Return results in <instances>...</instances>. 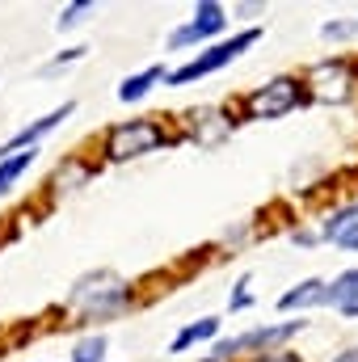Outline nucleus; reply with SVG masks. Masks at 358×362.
<instances>
[{"label": "nucleus", "mask_w": 358, "mask_h": 362, "mask_svg": "<svg viewBox=\"0 0 358 362\" xmlns=\"http://www.w3.org/2000/svg\"><path fill=\"white\" fill-rule=\"evenodd\" d=\"M131 303V286L110 270H97L76 282L72 291V308H81L85 316H118Z\"/></svg>", "instance_id": "f257e3e1"}, {"label": "nucleus", "mask_w": 358, "mask_h": 362, "mask_svg": "<svg viewBox=\"0 0 358 362\" xmlns=\"http://www.w3.org/2000/svg\"><path fill=\"white\" fill-rule=\"evenodd\" d=\"M161 144H169V135L152 118H127V122H118V127L105 131V156L110 160H135V156L156 152Z\"/></svg>", "instance_id": "f03ea898"}, {"label": "nucleus", "mask_w": 358, "mask_h": 362, "mask_svg": "<svg viewBox=\"0 0 358 362\" xmlns=\"http://www.w3.org/2000/svg\"><path fill=\"white\" fill-rule=\"evenodd\" d=\"M262 38V30H241L236 38H228V42H215V47H207L198 59H190V64H181L169 72V85L181 89V85H190V81H202V76H211V72H219V68H228L241 51H249L253 42Z\"/></svg>", "instance_id": "7ed1b4c3"}, {"label": "nucleus", "mask_w": 358, "mask_h": 362, "mask_svg": "<svg viewBox=\"0 0 358 362\" xmlns=\"http://www.w3.org/2000/svg\"><path fill=\"white\" fill-rule=\"evenodd\" d=\"M312 101L308 81H295V76H274L270 85H262L258 93H249V118H282L291 114L295 105Z\"/></svg>", "instance_id": "20e7f679"}, {"label": "nucleus", "mask_w": 358, "mask_h": 362, "mask_svg": "<svg viewBox=\"0 0 358 362\" xmlns=\"http://www.w3.org/2000/svg\"><path fill=\"white\" fill-rule=\"evenodd\" d=\"M304 329V320H287V325H266V329H249V333H241V337H228V341H219L207 362H224L232 358V354H241V350H266V346H282L287 337H295Z\"/></svg>", "instance_id": "39448f33"}, {"label": "nucleus", "mask_w": 358, "mask_h": 362, "mask_svg": "<svg viewBox=\"0 0 358 362\" xmlns=\"http://www.w3.org/2000/svg\"><path fill=\"white\" fill-rule=\"evenodd\" d=\"M224 25H228V17H224V4H215V0H202V4H194V17L169 34V47H173V51H181V47H190V42H202V38L219 34Z\"/></svg>", "instance_id": "423d86ee"}, {"label": "nucleus", "mask_w": 358, "mask_h": 362, "mask_svg": "<svg viewBox=\"0 0 358 362\" xmlns=\"http://www.w3.org/2000/svg\"><path fill=\"white\" fill-rule=\"evenodd\" d=\"M72 110H76V105H72V101H64L59 110H51V114H42L38 122H30V127H21V131H17L13 139H4V144H0V160H8V156H17L21 148L30 152V144H38V139H42L47 131H55V127H59V122H64V118H68Z\"/></svg>", "instance_id": "0eeeda50"}, {"label": "nucleus", "mask_w": 358, "mask_h": 362, "mask_svg": "<svg viewBox=\"0 0 358 362\" xmlns=\"http://www.w3.org/2000/svg\"><path fill=\"white\" fill-rule=\"evenodd\" d=\"M308 93L321 97V101H346L350 97V72L342 59L333 64H316L312 68V81H308Z\"/></svg>", "instance_id": "6e6552de"}, {"label": "nucleus", "mask_w": 358, "mask_h": 362, "mask_svg": "<svg viewBox=\"0 0 358 362\" xmlns=\"http://www.w3.org/2000/svg\"><path fill=\"white\" fill-rule=\"evenodd\" d=\"M325 303L337 308L342 316H358V270L337 274V278L329 282V299H325Z\"/></svg>", "instance_id": "1a4fd4ad"}, {"label": "nucleus", "mask_w": 358, "mask_h": 362, "mask_svg": "<svg viewBox=\"0 0 358 362\" xmlns=\"http://www.w3.org/2000/svg\"><path fill=\"white\" fill-rule=\"evenodd\" d=\"M321 236H325V240H337V245H346V249H358V202L346 206V211H337L333 219H325Z\"/></svg>", "instance_id": "9d476101"}, {"label": "nucleus", "mask_w": 358, "mask_h": 362, "mask_svg": "<svg viewBox=\"0 0 358 362\" xmlns=\"http://www.w3.org/2000/svg\"><path fill=\"white\" fill-rule=\"evenodd\" d=\"M325 299H329V282L308 278V282H299L295 291H287V295L278 299V308H282V312H299V308H316V303H325Z\"/></svg>", "instance_id": "9b49d317"}, {"label": "nucleus", "mask_w": 358, "mask_h": 362, "mask_svg": "<svg viewBox=\"0 0 358 362\" xmlns=\"http://www.w3.org/2000/svg\"><path fill=\"white\" fill-rule=\"evenodd\" d=\"M215 333H219V320H215V316H202L198 325H185L178 337H173L169 354H185L190 346H198V341H207V337H215Z\"/></svg>", "instance_id": "f8f14e48"}, {"label": "nucleus", "mask_w": 358, "mask_h": 362, "mask_svg": "<svg viewBox=\"0 0 358 362\" xmlns=\"http://www.w3.org/2000/svg\"><path fill=\"white\" fill-rule=\"evenodd\" d=\"M156 81H169V72H165V68H148V72H139V76H127V81L118 85V101H139V97H148V89H152Z\"/></svg>", "instance_id": "ddd939ff"}, {"label": "nucleus", "mask_w": 358, "mask_h": 362, "mask_svg": "<svg viewBox=\"0 0 358 362\" xmlns=\"http://www.w3.org/2000/svg\"><path fill=\"white\" fill-rule=\"evenodd\" d=\"M34 156H38V152L30 148V152H17V156L0 160V194H8V189H13V181H17L25 169H30V165H34Z\"/></svg>", "instance_id": "4468645a"}, {"label": "nucleus", "mask_w": 358, "mask_h": 362, "mask_svg": "<svg viewBox=\"0 0 358 362\" xmlns=\"http://www.w3.org/2000/svg\"><path fill=\"white\" fill-rule=\"evenodd\" d=\"M72 362H105V337H85L76 350H72Z\"/></svg>", "instance_id": "2eb2a0df"}, {"label": "nucleus", "mask_w": 358, "mask_h": 362, "mask_svg": "<svg viewBox=\"0 0 358 362\" xmlns=\"http://www.w3.org/2000/svg\"><path fill=\"white\" fill-rule=\"evenodd\" d=\"M85 13H93V0H81V4H68V8L59 13V21H55V25H59V30H72L76 21H85Z\"/></svg>", "instance_id": "dca6fc26"}, {"label": "nucleus", "mask_w": 358, "mask_h": 362, "mask_svg": "<svg viewBox=\"0 0 358 362\" xmlns=\"http://www.w3.org/2000/svg\"><path fill=\"white\" fill-rule=\"evenodd\" d=\"M253 303V295H249V278H241L236 282V295H232V312H241V308H249Z\"/></svg>", "instance_id": "f3484780"}, {"label": "nucleus", "mask_w": 358, "mask_h": 362, "mask_svg": "<svg viewBox=\"0 0 358 362\" xmlns=\"http://www.w3.org/2000/svg\"><path fill=\"white\" fill-rule=\"evenodd\" d=\"M85 55V47H72V51H64V55H55L51 64H47V72H55V68H64V64H72V59H81Z\"/></svg>", "instance_id": "a211bd4d"}, {"label": "nucleus", "mask_w": 358, "mask_h": 362, "mask_svg": "<svg viewBox=\"0 0 358 362\" xmlns=\"http://www.w3.org/2000/svg\"><path fill=\"white\" fill-rule=\"evenodd\" d=\"M258 362H299V358L295 354H262Z\"/></svg>", "instance_id": "6ab92c4d"}, {"label": "nucleus", "mask_w": 358, "mask_h": 362, "mask_svg": "<svg viewBox=\"0 0 358 362\" xmlns=\"http://www.w3.org/2000/svg\"><path fill=\"white\" fill-rule=\"evenodd\" d=\"M333 362H358V346H350V350H342V354H337Z\"/></svg>", "instance_id": "aec40b11"}]
</instances>
